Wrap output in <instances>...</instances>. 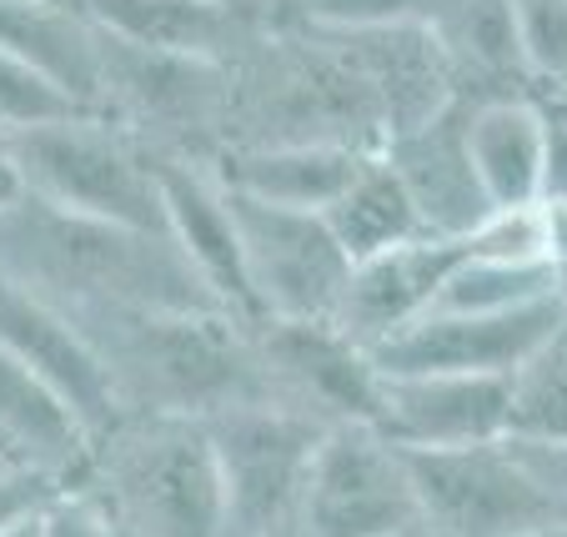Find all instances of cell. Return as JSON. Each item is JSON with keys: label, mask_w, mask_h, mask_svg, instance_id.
<instances>
[{"label": "cell", "mask_w": 567, "mask_h": 537, "mask_svg": "<svg viewBox=\"0 0 567 537\" xmlns=\"http://www.w3.org/2000/svg\"><path fill=\"white\" fill-rule=\"evenodd\" d=\"M0 277L45 297L65 317L101 307L221 312L166 231L75 216L41 196H21L0 211Z\"/></svg>", "instance_id": "obj_1"}, {"label": "cell", "mask_w": 567, "mask_h": 537, "mask_svg": "<svg viewBox=\"0 0 567 537\" xmlns=\"http://www.w3.org/2000/svg\"><path fill=\"white\" fill-rule=\"evenodd\" d=\"M231 106L221 146H386V116L372 81L337 31L271 11L231 55ZM212 151V156H216ZM206 156V162H212Z\"/></svg>", "instance_id": "obj_2"}, {"label": "cell", "mask_w": 567, "mask_h": 537, "mask_svg": "<svg viewBox=\"0 0 567 537\" xmlns=\"http://www.w3.org/2000/svg\"><path fill=\"white\" fill-rule=\"evenodd\" d=\"M71 322L96 347L126 417H216L267 402L251 332L226 312L101 307Z\"/></svg>", "instance_id": "obj_3"}, {"label": "cell", "mask_w": 567, "mask_h": 537, "mask_svg": "<svg viewBox=\"0 0 567 537\" xmlns=\"http://www.w3.org/2000/svg\"><path fill=\"white\" fill-rule=\"evenodd\" d=\"M121 537H226V493L206 417H126L96 442L81 487Z\"/></svg>", "instance_id": "obj_4"}, {"label": "cell", "mask_w": 567, "mask_h": 537, "mask_svg": "<svg viewBox=\"0 0 567 537\" xmlns=\"http://www.w3.org/2000/svg\"><path fill=\"white\" fill-rule=\"evenodd\" d=\"M6 141H11V156L21 166L25 196H41L61 211L96 216V221L166 231L156 151L141 146L111 116L81 111V116L51 121V126L21 131Z\"/></svg>", "instance_id": "obj_5"}, {"label": "cell", "mask_w": 567, "mask_h": 537, "mask_svg": "<svg viewBox=\"0 0 567 537\" xmlns=\"http://www.w3.org/2000/svg\"><path fill=\"white\" fill-rule=\"evenodd\" d=\"M231 106V65L206 55H176L131 45L101 31L96 111L126 126L156 156L206 162L221 146Z\"/></svg>", "instance_id": "obj_6"}, {"label": "cell", "mask_w": 567, "mask_h": 537, "mask_svg": "<svg viewBox=\"0 0 567 537\" xmlns=\"http://www.w3.org/2000/svg\"><path fill=\"white\" fill-rule=\"evenodd\" d=\"M422 523L437 537H527L537 527L567 523L557 497L537 483L523 452L507 437L477 447L408 452Z\"/></svg>", "instance_id": "obj_7"}, {"label": "cell", "mask_w": 567, "mask_h": 537, "mask_svg": "<svg viewBox=\"0 0 567 537\" xmlns=\"http://www.w3.org/2000/svg\"><path fill=\"white\" fill-rule=\"evenodd\" d=\"M226 493V537H277L297 527L301 487L327 427L281 412L271 402H247L206 417Z\"/></svg>", "instance_id": "obj_8"}, {"label": "cell", "mask_w": 567, "mask_h": 537, "mask_svg": "<svg viewBox=\"0 0 567 537\" xmlns=\"http://www.w3.org/2000/svg\"><path fill=\"white\" fill-rule=\"evenodd\" d=\"M261 366V392L271 407L297 412L317 427H377L382 417V372L372 352L337 322H287L267 317L251 327Z\"/></svg>", "instance_id": "obj_9"}, {"label": "cell", "mask_w": 567, "mask_h": 537, "mask_svg": "<svg viewBox=\"0 0 567 537\" xmlns=\"http://www.w3.org/2000/svg\"><path fill=\"white\" fill-rule=\"evenodd\" d=\"M422 523L408 457L377 427H332L317 442L297 527L307 537H396Z\"/></svg>", "instance_id": "obj_10"}, {"label": "cell", "mask_w": 567, "mask_h": 537, "mask_svg": "<svg viewBox=\"0 0 567 537\" xmlns=\"http://www.w3.org/2000/svg\"><path fill=\"white\" fill-rule=\"evenodd\" d=\"M241 247H247L251 291H257L261 322L287 317V322H332L342 307L352 257L342 251L337 231L321 211L297 206H271L257 196L231 192Z\"/></svg>", "instance_id": "obj_11"}, {"label": "cell", "mask_w": 567, "mask_h": 537, "mask_svg": "<svg viewBox=\"0 0 567 537\" xmlns=\"http://www.w3.org/2000/svg\"><path fill=\"white\" fill-rule=\"evenodd\" d=\"M563 322L567 307L557 297L523 312H427L372 347V362L382 376H513Z\"/></svg>", "instance_id": "obj_12"}, {"label": "cell", "mask_w": 567, "mask_h": 537, "mask_svg": "<svg viewBox=\"0 0 567 537\" xmlns=\"http://www.w3.org/2000/svg\"><path fill=\"white\" fill-rule=\"evenodd\" d=\"M161 166V202H166V231L202 277V287L216 297L231 322L261 327V307L251 291L247 247H241V226H236L231 192L216 182V172L192 156H156Z\"/></svg>", "instance_id": "obj_13"}, {"label": "cell", "mask_w": 567, "mask_h": 537, "mask_svg": "<svg viewBox=\"0 0 567 537\" xmlns=\"http://www.w3.org/2000/svg\"><path fill=\"white\" fill-rule=\"evenodd\" d=\"M0 352L16 357L21 366H31L35 376H45V382L81 412V422L96 432V442L126 422L121 397H116V388H111L96 347L86 342V332H81L61 307H51L45 297L16 287L11 277H0Z\"/></svg>", "instance_id": "obj_14"}, {"label": "cell", "mask_w": 567, "mask_h": 537, "mask_svg": "<svg viewBox=\"0 0 567 537\" xmlns=\"http://www.w3.org/2000/svg\"><path fill=\"white\" fill-rule=\"evenodd\" d=\"M513 427V376H382L377 432L408 452L477 447Z\"/></svg>", "instance_id": "obj_15"}, {"label": "cell", "mask_w": 567, "mask_h": 537, "mask_svg": "<svg viewBox=\"0 0 567 537\" xmlns=\"http://www.w3.org/2000/svg\"><path fill=\"white\" fill-rule=\"evenodd\" d=\"M327 25V21H317ZM352 51L372 81L386 116V141L417 131L457 106V75L427 21H382V25H327Z\"/></svg>", "instance_id": "obj_16"}, {"label": "cell", "mask_w": 567, "mask_h": 537, "mask_svg": "<svg viewBox=\"0 0 567 537\" xmlns=\"http://www.w3.org/2000/svg\"><path fill=\"white\" fill-rule=\"evenodd\" d=\"M386 166L402 176V186L412 192L422 211V226L432 237H452L462 241L467 231H477L487 216L497 211L487 202L477 182V166H472V151H467V106H452L442 111L437 121L417 131H402L382 146Z\"/></svg>", "instance_id": "obj_17"}, {"label": "cell", "mask_w": 567, "mask_h": 537, "mask_svg": "<svg viewBox=\"0 0 567 537\" xmlns=\"http://www.w3.org/2000/svg\"><path fill=\"white\" fill-rule=\"evenodd\" d=\"M0 452L16 467L51 477L61 493H81L96 463V432L61 392L0 352Z\"/></svg>", "instance_id": "obj_18"}, {"label": "cell", "mask_w": 567, "mask_h": 537, "mask_svg": "<svg viewBox=\"0 0 567 537\" xmlns=\"http://www.w3.org/2000/svg\"><path fill=\"white\" fill-rule=\"evenodd\" d=\"M457 261L462 241L452 237H417L408 247L382 251V257L352 261V277H347L342 307H337L332 322L372 352L386 337H396L402 327L432 312V301H437L442 281L452 277Z\"/></svg>", "instance_id": "obj_19"}, {"label": "cell", "mask_w": 567, "mask_h": 537, "mask_svg": "<svg viewBox=\"0 0 567 537\" xmlns=\"http://www.w3.org/2000/svg\"><path fill=\"white\" fill-rule=\"evenodd\" d=\"M81 11L116 41L206 61H231L271 16L231 0H81Z\"/></svg>", "instance_id": "obj_20"}, {"label": "cell", "mask_w": 567, "mask_h": 537, "mask_svg": "<svg viewBox=\"0 0 567 537\" xmlns=\"http://www.w3.org/2000/svg\"><path fill=\"white\" fill-rule=\"evenodd\" d=\"M427 25L437 31L442 51L452 61L462 106L537 96L533 75H527L513 0H442Z\"/></svg>", "instance_id": "obj_21"}, {"label": "cell", "mask_w": 567, "mask_h": 537, "mask_svg": "<svg viewBox=\"0 0 567 537\" xmlns=\"http://www.w3.org/2000/svg\"><path fill=\"white\" fill-rule=\"evenodd\" d=\"M377 151L357 146H226L216 151L212 172L226 192L257 196L271 206H297V211H327L337 196L352 186V176Z\"/></svg>", "instance_id": "obj_22"}, {"label": "cell", "mask_w": 567, "mask_h": 537, "mask_svg": "<svg viewBox=\"0 0 567 537\" xmlns=\"http://www.w3.org/2000/svg\"><path fill=\"white\" fill-rule=\"evenodd\" d=\"M0 51L31 61L96 111L101 25L81 11V0H0Z\"/></svg>", "instance_id": "obj_23"}, {"label": "cell", "mask_w": 567, "mask_h": 537, "mask_svg": "<svg viewBox=\"0 0 567 537\" xmlns=\"http://www.w3.org/2000/svg\"><path fill=\"white\" fill-rule=\"evenodd\" d=\"M543 146H547V106L537 96L467 106V151L493 206H537Z\"/></svg>", "instance_id": "obj_24"}, {"label": "cell", "mask_w": 567, "mask_h": 537, "mask_svg": "<svg viewBox=\"0 0 567 537\" xmlns=\"http://www.w3.org/2000/svg\"><path fill=\"white\" fill-rule=\"evenodd\" d=\"M327 226L337 231L342 251L352 261H367V257H382V251H396L408 247L417 237H432L422 226V211L412 202V192L402 186V176L386 166V156H367V166L352 176L342 196L327 206Z\"/></svg>", "instance_id": "obj_25"}, {"label": "cell", "mask_w": 567, "mask_h": 537, "mask_svg": "<svg viewBox=\"0 0 567 537\" xmlns=\"http://www.w3.org/2000/svg\"><path fill=\"white\" fill-rule=\"evenodd\" d=\"M557 297V271L553 261H533V267H513V261H482L467 257L452 267L442 281L432 312H523L537 301Z\"/></svg>", "instance_id": "obj_26"}, {"label": "cell", "mask_w": 567, "mask_h": 537, "mask_svg": "<svg viewBox=\"0 0 567 537\" xmlns=\"http://www.w3.org/2000/svg\"><path fill=\"white\" fill-rule=\"evenodd\" d=\"M507 437L567 447V342L563 332L513 372V427Z\"/></svg>", "instance_id": "obj_27"}, {"label": "cell", "mask_w": 567, "mask_h": 537, "mask_svg": "<svg viewBox=\"0 0 567 537\" xmlns=\"http://www.w3.org/2000/svg\"><path fill=\"white\" fill-rule=\"evenodd\" d=\"M91 111L86 101H75L61 81H51L45 71H35L31 61L0 51V136H21V131L51 126V121L81 116Z\"/></svg>", "instance_id": "obj_28"}, {"label": "cell", "mask_w": 567, "mask_h": 537, "mask_svg": "<svg viewBox=\"0 0 567 537\" xmlns=\"http://www.w3.org/2000/svg\"><path fill=\"white\" fill-rule=\"evenodd\" d=\"M537 101L567 106V0H513Z\"/></svg>", "instance_id": "obj_29"}, {"label": "cell", "mask_w": 567, "mask_h": 537, "mask_svg": "<svg viewBox=\"0 0 567 537\" xmlns=\"http://www.w3.org/2000/svg\"><path fill=\"white\" fill-rule=\"evenodd\" d=\"M462 251L482 261H513V267H533L547 257V231H543V206H497L477 231L462 237Z\"/></svg>", "instance_id": "obj_30"}, {"label": "cell", "mask_w": 567, "mask_h": 537, "mask_svg": "<svg viewBox=\"0 0 567 537\" xmlns=\"http://www.w3.org/2000/svg\"><path fill=\"white\" fill-rule=\"evenodd\" d=\"M437 6L442 0H291L281 11L327 25H382V21H432Z\"/></svg>", "instance_id": "obj_31"}, {"label": "cell", "mask_w": 567, "mask_h": 537, "mask_svg": "<svg viewBox=\"0 0 567 537\" xmlns=\"http://www.w3.org/2000/svg\"><path fill=\"white\" fill-rule=\"evenodd\" d=\"M41 527L45 537H121V527L91 493H61L41 513Z\"/></svg>", "instance_id": "obj_32"}, {"label": "cell", "mask_w": 567, "mask_h": 537, "mask_svg": "<svg viewBox=\"0 0 567 537\" xmlns=\"http://www.w3.org/2000/svg\"><path fill=\"white\" fill-rule=\"evenodd\" d=\"M55 497H61V487H55L51 477L31 473V467H0V533L35 513H45Z\"/></svg>", "instance_id": "obj_33"}, {"label": "cell", "mask_w": 567, "mask_h": 537, "mask_svg": "<svg viewBox=\"0 0 567 537\" xmlns=\"http://www.w3.org/2000/svg\"><path fill=\"white\" fill-rule=\"evenodd\" d=\"M547 106V101H543ZM543 202H567V106H547V146H543Z\"/></svg>", "instance_id": "obj_34"}, {"label": "cell", "mask_w": 567, "mask_h": 537, "mask_svg": "<svg viewBox=\"0 0 567 537\" xmlns=\"http://www.w3.org/2000/svg\"><path fill=\"white\" fill-rule=\"evenodd\" d=\"M517 452H523V463L537 473V483L557 497V507L567 513V447H543V442H517L507 437Z\"/></svg>", "instance_id": "obj_35"}, {"label": "cell", "mask_w": 567, "mask_h": 537, "mask_svg": "<svg viewBox=\"0 0 567 537\" xmlns=\"http://www.w3.org/2000/svg\"><path fill=\"white\" fill-rule=\"evenodd\" d=\"M543 231H547V257L567 261V202H543Z\"/></svg>", "instance_id": "obj_36"}, {"label": "cell", "mask_w": 567, "mask_h": 537, "mask_svg": "<svg viewBox=\"0 0 567 537\" xmlns=\"http://www.w3.org/2000/svg\"><path fill=\"white\" fill-rule=\"evenodd\" d=\"M21 196H25L21 166H16V156H11V141L0 136V211H6V206H16Z\"/></svg>", "instance_id": "obj_37"}, {"label": "cell", "mask_w": 567, "mask_h": 537, "mask_svg": "<svg viewBox=\"0 0 567 537\" xmlns=\"http://www.w3.org/2000/svg\"><path fill=\"white\" fill-rule=\"evenodd\" d=\"M0 537H45V527H41V513L35 517H25V523H16V527H6Z\"/></svg>", "instance_id": "obj_38"}, {"label": "cell", "mask_w": 567, "mask_h": 537, "mask_svg": "<svg viewBox=\"0 0 567 537\" xmlns=\"http://www.w3.org/2000/svg\"><path fill=\"white\" fill-rule=\"evenodd\" d=\"M557 301H563V307H567V261H557Z\"/></svg>", "instance_id": "obj_39"}, {"label": "cell", "mask_w": 567, "mask_h": 537, "mask_svg": "<svg viewBox=\"0 0 567 537\" xmlns=\"http://www.w3.org/2000/svg\"><path fill=\"white\" fill-rule=\"evenodd\" d=\"M527 537H567V523H553V527H537V533H527Z\"/></svg>", "instance_id": "obj_40"}, {"label": "cell", "mask_w": 567, "mask_h": 537, "mask_svg": "<svg viewBox=\"0 0 567 537\" xmlns=\"http://www.w3.org/2000/svg\"><path fill=\"white\" fill-rule=\"evenodd\" d=\"M396 537H437V533H432L427 523H417V527H408V533H396Z\"/></svg>", "instance_id": "obj_41"}, {"label": "cell", "mask_w": 567, "mask_h": 537, "mask_svg": "<svg viewBox=\"0 0 567 537\" xmlns=\"http://www.w3.org/2000/svg\"><path fill=\"white\" fill-rule=\"evenodd\" d=\"M231 6H257V11H271V6H261V0H231Z\"/></svg>", "instance_id": "obj_42"}, {"label": "cell", "mask_w": 567, "mask_h": 537, "mask_svg": "<svg viewBox=\"0 0 567 537\" xmlns=\"http://www.w3.org/2000/svg\"><path fill=\"white\" fill-rule=\"evenodd\" d=\"M277 537H307V533H301V527H281Z\"/></svg>", "instance_id": "obj_43"}, {"label": "cell", "mask_w": 567, "mask_h": 537, "mask_svg": "<svg viewBox=\"0 0 567 537\" xmlns=\"http://www.w3.org/2000/svg\"><path fill=\"white\" fill-rule=\"evenodd\" d=\"M261 6H271V11H281V6H291V0H261Z\"/></svg>", "instance_id": "obj_44"}, {"label": "cell", "mask_w": 567, "mask_h": 537, "mask_svg": "<svg viewBox=\"0 0 567 537\" xmlns=\"http://www.w3.org/2000/svg\"><path fill=\"white\" fill-rule=\"evenodd\" d=\"M0 467H16V463H11V457H6V452H0Z\"/></svg>", "instance_id": "obj_45"}, {"label": "cell", "mask_w": 567, "mask_h": 537, "mask_svg": "<svg viewBox=\"0 0 567 537\" xmlns=\"http://www.w3.org/2000/svg\"><path fill=\"white\" fill-rule=\"evenodd\" d=\"M563 342H567V322H563Z\"/></svg>", "instance_id": "obj_46"}]
</instances>
